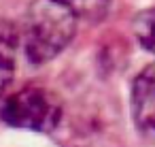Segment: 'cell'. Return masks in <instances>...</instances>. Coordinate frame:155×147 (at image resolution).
I'll return each mask as SVG.
<instances>
[{"instance_id":"obj_4","label":"cell","mask_w":155,"mask_h":147,"mask_svg":"<svg viewBox=\"0 0 155 147\" xmlns=\"http://www.w3.org/2000/svg\"><path fill=\"white\" fill-rule=\"evenodd\" d=\"M21 41V30L11 24L0 19V96H2L13 81L15 70V47Z\"/></svg>"},{"instance_id":"obj_5","label":"cell","mask_w":155,"mask_h":147,"mask_svg":"<svg viewBox=\"0 0 155 147\" xmlns=\"http://www.w3.org/2000/svg\"><path fill=\"white\" fill-rule=\"evenodd\" d=\"M134 34L138 43L155 56V7L140 11L134 17Z\"/></svg>"},{"instance_id":"obj_3","label":"cell","mask_w":155,"mask_h":147,"mask_svg":"<svg viewBox=\"0 0 155 147\" xmlns=\"http://www.w3.org/2000/svg\"><path fill=\"white\" fill-rule=\"evenodd\" d=\"M132 117L138 132L155 141V62L144 66L132 83Z\"/></svg>"},{"instance_id":"obj_6","label":"cell","mask_w":155,"mask_h":147,"mask_svg":"<svg viewBox=\"0 0 155 147\" xmlns=\"http://www.w3.org/2000/svg\"><path fill=\"white\" fill-rule=\"evenodd\" d=\"M66 2H70V5H72V7L77 9V2H79V0H66Z\"/></svg>"},{"instance_id":"obj_2","label":"cell","mask_w":155,"mask_h":147,"mask_svg":"<svg viewBox=\"0 0 155 147\" xmlns=\"http://www.w3.org/2000/svg\"><path fill=\"white\" fill-rule=\"evenodd\" d=\"M62 100L49 87L28 83L0 102V119L11 128L51 132L62 119Z\"/></svg>"},{"instance_id":"obj_1","label":"cell","mask_w":155,"mask_h":147,"mask_svg":"<svg viewBox=\"0 0 155 147\" xmlns=\"http://www.w3.org/2000/svg\"><path fill=\"white\" fill-rule=\"evenodd\" d=\"M77 9L66 0H34L28 7L21 28L26 58L45 64L58 58L74 39Z\"/></svg>"}]
</instances>
